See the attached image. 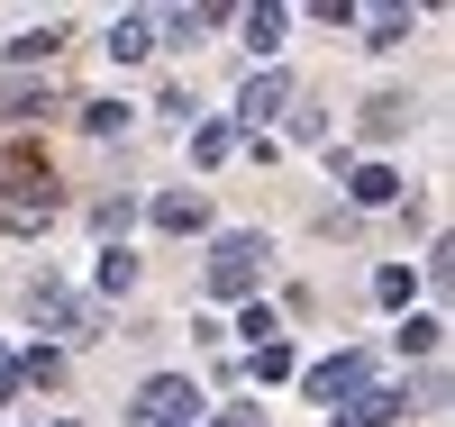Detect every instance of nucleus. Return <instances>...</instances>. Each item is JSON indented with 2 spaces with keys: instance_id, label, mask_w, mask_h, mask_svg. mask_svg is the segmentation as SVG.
<instances>
[{
  "instance_id": "obj_8",
  "label": "nucleus",
  "mask_w": 455,
  "mask_h": 427,
  "mask_svg": "<svg viewBox=\"0 0 455 427\" xmlns=\"http://www.w3.org/2000/svg\"><path fill=\"white\" fill-rule=\"evenodd\" d=\"M283 28H291L283 10H246V46H255V55H274V46H283Z\"/></svg>"
},
{
  "instance_id": "obj_10",
  "label": "nucleus",
  "mask_w": 455,
  "mask_h": 427,
  "mask_svg": "<svg viewBox=\"0 0 455 427\" xmlns=\"http://www.w3.org/2000/svg\"><path fill=\"white\" fill-rule=\"evenodd\" d=\"M55 46H64V28H55V19H46V28H28V36H10V55H19V64H36V55H55Z\"/></svg>"
},
{
  "instance_id": "obj_4",
  "label": "nucleus",
  "mask_w": 455,
  "mask_h": 427,
  "mask_svg": "<svg viewBox=\"0 0 455 427\" xmlns=\"http://www.w3.org/2000/svg\"><path fill=\"white\" fill-rule=\"evenodd\" d=\"M392 418H401V391H373V382L337 409V427H392Z\"/></svg>"
},
{
  "instance_id": "obj_15",
  "label": "nucleus",
  "mask_w": 455,
  "mask_h": 427,
  "mask_svg": "<svg viewBox=\"0 0 455 427\" xmlns=\"http://www.w3.org/2000/svg\"><path fill=\"white\" fill-rule=\"evenodd\" d=\"M10 382H19V364H10V355H0V391H10Z\"/></svg>"
},
{
  "instance_id": "obj_13",
  "label": "nucleus",
  "mask_w": 455,
  "mask_h": 427,
  "mask_svg": "<svg viewBox=\"0 0 455 427\" xmlns=\"http://www.w3.org/2000/svg\"><path fill=\"white\" fill-rule=\"evenodd\" d=\"M291 373V345H255V382H283Z\"/></svg>"
},
{
  "instance_id": "obj_3",
  "label": "nucleus",
  "mask_w": 455,
  "mask_h": 427,
  "mask_svg": "<svg viewBox=\"0 0 455 427\" xmlns=\"http://www.w3.org/2000/svg\"><path fill=\"white\" fill-rule=\"evenodd\" d=\"M310 391H319L328 409H347V400L364 391V355H337V364H319V373H310Z\"/></svg>"
},
{
  "instance_id": "obj_1",
  "label": "nucleus",
  "mask_w": 455,
  "mask_h": 427,
  "mask_svg": "<svg viewBox=\"0 0 455 427\" xmlns=\"http://www.w3.org/2000/svg\"><path fill=\"white\" fill-rule=\"evenodd\" d=\"M255 255H264V237H219V255H210V291H219V300L255 291Z\"/></svg>"
},
{
  "instance_id": "obj_2",
  "label": "nucleus",
  "mask_w": 455,
  "mask_h": 427,
  "mask_svg": "<svg viewBox=\"0 0 455 427\" xmlns=\"http://www.w3.org/2000/svg\"><path fill=\"white\" fill-rule=\"evenodd\" d=\"M192 400H201V391H192V382H182V373H156V382H146V391H137V418H182Z\"/></svg>"
},
{
  "instance_id": "obj_6",
  "label": "nucleus",
  "mask_w": 455,
  "mask_h": 427,
  "mask_svg": "<svg viewBox=\"0 0 455 427\" xmlns=\"http://www.w3.org/2000/svg\"><path fill=\"white\" fill-rule=\"evenodd\" d=\"M283 100H291V83H283V73H255V83H246V100H237V109H246V119L264 128V119H274V109H283Z\"/></svg>"
},
{
  "instance_id": "obj_14",
  "label": "nucleus",
  "mask_w": 455,
  "mask_h": 427,
  "mask_svg": "<svg viewBox=\"0 0 455 427\" xmlns=\"http://www.w3.org/2000/svg\"><path fill=\"white\" fill-rule=\"evenodd\" d=\"M219 427H255V400H246V409H228V418H219Z\"/></svg>"
},
{
  "instance_id": "obj_12",
  "label": "nucleus",
  "mask_w": 455,
  "mask_h": 427,
  "mask_svg": "<svg viewBox=\"0 0 455 427\" xmlns=\"http://www.w3.org/2000/svg\"><path fill=\"white\" fill-rule=\"evenodd\" d=\"M128 282H137V255L109 246V255H100V291H128Z\"/></svg>"
},
{
  "instance_id": "obj_9",
  "label": "nucleus",
  "mask_w": 455,
  "mask_h": 427,
  "mask_svg": "<svg viewBox=\"0 0 455 427\" xmlns=\"http://www.w3.org/2000/svg\"><path fill=\"white\" fill-rule=\"evenodd\" d=\"M392 191H401V173H392V164H364V173H355V201H364V210H383Z\"/></svg>"
},
{
  "instance_id": "obj_11",
  "label": "nucleus",
  "mask_w": 455,
  "mask_h": 427,
  "mask_svg": "<svg viewBox=\"0 0 455 427\" xmlns=\"http://www.w3.org/2000/svg\"><path fill=\"white\" fill-rule=\"evenodd\" d=\"M401 119H410V100H392V91H383V100H373V109H364V128H373V137H392Z\"/></svg>"
},
{
  "instance_id": "obj_5",
  "label": "nucleus",
  "mask_w": 455,
  "mask_h": 427,
  "mask_svg": "<svg viewBox=\"0 0 455 427\" xmlns=\"http://www.w3.org/2000/svg\"><path fill=\"white\" fill-rule=\"evenodd\" d=\"M156 227H173V237H192V227H210L201 191H164V201H156Z\"/></svg>"
},
{
  "instance_id": "obj_7",
  "label": "nucleus",
  "mask_w": 455,
  "mask_h": 427,
  "mask_svg": "<svg viewBox=\"0 0 455 427\" xmlns=\"http://www.w3.org/2000/svg\"><path fill=\"white\" fill-rule=\"evenodd\" d=\"M146 46H156V19H119V28H109V55H119V64H137Z\"/></svg>"
}]
</instances>
